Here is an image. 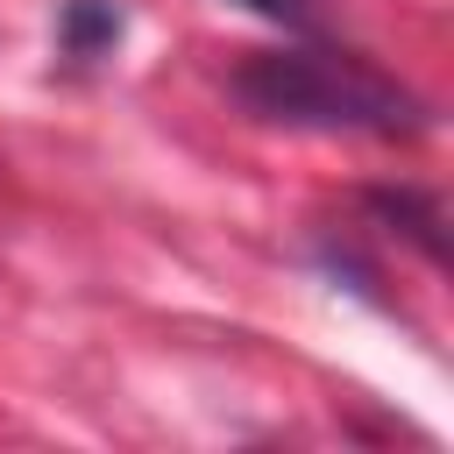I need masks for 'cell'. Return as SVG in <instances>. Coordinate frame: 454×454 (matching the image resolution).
Wrapping results in <instances>:
<instances>
[{
	"label": "cell",
	"mask_w": 454,
	"mask_h": 454,
	"mask_svg": "<svg viewBox=\"0 0 454 454\" xmlns=\"http://www.w3.org/2000/svg\"><path fill=\"white\" fill-rule=\"evenodd\" d=\"M234 99L248 114L277 121V128H312V135H383V142H397V135L426 128V106L404 85H390L383 71H369L348 50H312V43L241 57Z\"/></svg>",
	"instance_id": "1"
},
{
	"label": "cell",
	"mask_w": 454,
	"mask_h": 454,
	"mask_svg": "<svg viewBox=\"0 0 454 454\" xmlns=\"http://www.w3.org/2000/svg\"><path fill=\"white\" fill-rule=\"evenodd\" d=\"M121 43V14L106 7V0H64V14H57V50L71 57V64H92V57H106Z\"/></svg>",
	"instance_id": "2"
},
{
	"label": "cell",
	"mask_w": 454,
	"mask_h": 454,
	"mask_svg": "<svg viewBox=\"0 0 454 454\" xmlns=\"http://www.w3.org/2000/svg\"><path fill=\"white\" fill-rule=\"evenodd\" d=\"M234 7H248V14H262L277 28H291V35H312L319 28V7L312 0H234Z\"/></svg>",
	"instance_id": "3"
}]
</instances>
